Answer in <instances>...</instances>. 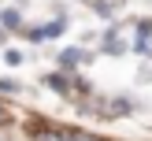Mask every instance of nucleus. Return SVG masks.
<instances>
[{
  "label": "nucleus",
  "instance_id": "1",
  "mask_svg": "<svg viewBox=\"0 0 152 141\" xmlns=\"http://www.w3.org/2000/svg\"><path fill=\"white\" fill-rule=\"evenodd\" d=\"M82 59H86V56H82L78 48H67L63 56H59V63H63V67H74V63H82Z\"/></svg>",
  "mask_w": 152,
  "mask_h": 141
},
{
  "label": "nucleus",
  "instance_id": "2",
  "mask_svg": "<svg viewBox=\"0 0 152 141\" xmlns=\"http://www.w3.org/2000/svg\"><path fill=\"white\" fill-rule=\"evenodd\" d=\"M37 141H67V134L63 130H45V134H37Z\"/></svg>",
  "mask_w": 152,
  "mask_h": 141
},
{
  "label": "nucleus",
  "instance_id": "3",
  "mask_svg": "<svg viewBox=\"0 0 152 141\" xmlns=\"http://www.w3.org/2000/svg\"><path fill=\"white\" fill-rule=\"evenodd\" d=\"M67 141H104V137H93V134H86V130H74V134H67Z\"/></svg>",
  "mask_w": 152,
  "mask_h": 141
},
{
  "label": "nucleus",
  "instance_id": "4",
  "mask_svg": "<svg viewBox=\"0 0 152 141\" xmlns=\"http://www.w3.org/2000/svg\"><path fill=\"white\" fill-rule=\"evenodd\" d=\"M0 19H4V26H19V22H22V19H19V11H4Z\"/></svg>",
  "mask_w": 152,
  "mask_h": 141
},
{
  "label": "nucleus",
  "instance_id": "5",
  "mask_svg": "<svg viewBox=\"0 0 152 141\" xmlns=\"http://www.w3.org/2000/svg\"><path fill=\"white\" fill-rule=\"evenodd\" d=\"M0 89H4V93H19V82H11V78H4V82H0Z\"/></svg>",
  "mask_w": 152,
  "mask_h": 141
},
{
  "label": "nucleus",
  "instance_id": "6",
  "mask_svg": "<svg viewBox=\"0 0 152 141\" xmlns=\"http://www.w3.org/2000/svg\"><path fill=\"white\" fill-rule=\"evenodd\" d=\"M7 123H11V111H7L4 104H0V126H7Z\"/></svg>",
  "mask_w": 152,
  "mask_h": 141
},
{
  "label": "nucleus",
  "instance_id": "7",
  "mask_svg": "<svg viewBox=\"0 0 152 141\" xmlns=\"http://www.w3.org/2000/svg\"><path fill=\"white\" fill-rule=\"evenodd\" d=\"M0 141H11V137H7V134H0Z\"/></svg>",
  "mask_w": 152,
  "mask_h": 141
}]
</instances>
